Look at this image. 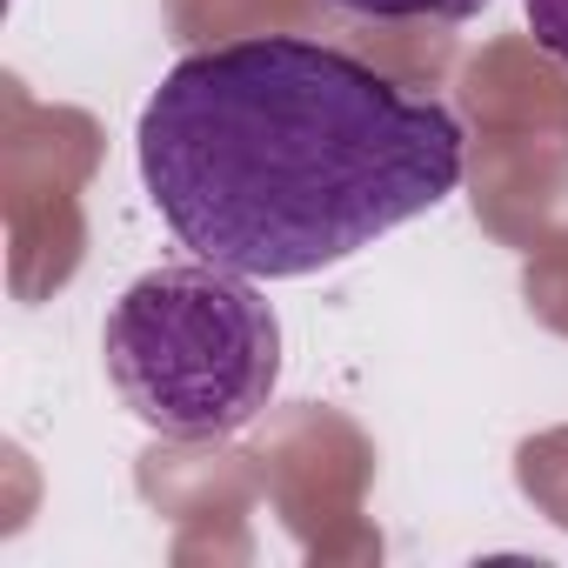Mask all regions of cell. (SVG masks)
Segmentation results:
<instances>
[{
	"label": "cell",
	"mask_w": 568,
	"mask_h": 568,
	"mask_svg": "<svg viewBox=\"0 0 568 568\" xmlns=\"http://www.w3.org/2000/svg\"><path fill=\"white\" fill-rule=\"evenodd\" d=\"M101 362L141 428L221 442L281 388V315L254 274L194 254L128 281L101 328Z\"/></svg>",
	"instance_id": "cell-2"
},
{
	"label": "cell",
	"mask_w": 568,
	"mask_h": 568,
	"mask_svg": "<svg viewBox=\"0 0 568 568\" xmlns=\"http://www.w3.org/2000/svg\"><path fill=\"white\" fill-rule=\"evenodd\" d=\"M335 8L368 21H475L488 0H335Z\"/></svg>",
	"instance_id": "cell-3"
},
{
	"label": "cell",
	"mask_w": 568,
	"mask_h": 568,
	"mask_svg": "<svg viewBox=\"0 0 568 568\" xmlns=\"http://www.w3.org/2000/svg\"><path fill=\"white\" fill-rule=\"evenodd\" d=\"M134 154L174 241L254 281L322 274L462 187V121L442 101L295 34L181 54Z\"/></svg>",
	"instance_id": "cell-1"
},
{
	"label": "cell",
	"mask_w": 568,
	"mask_h": 568,
	"mask_svg": "<svg viewBox=\"0 0 568 568\" xmlns=\"http://www.w3.org/2000/svg\"><path fill=\"white\" fill-rule=\"evenodd\" d=\"M521 14H528V28H535V41L568 68V0H521Z\"/></svg>",
	"instance_id": "cell-4"
}]
</instances>
